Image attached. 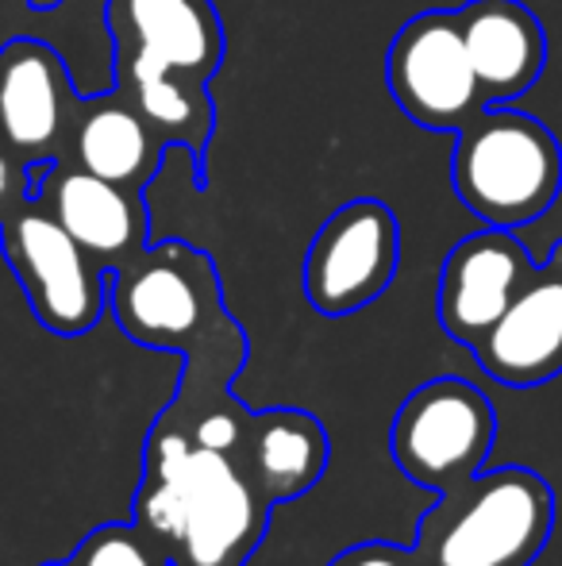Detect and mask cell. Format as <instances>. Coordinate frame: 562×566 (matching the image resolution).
<instances>
[{
	"instance_id": "obj_1",
	"label": "cell",
	"mask_w": 562,
	"mask_h": 566,
	"mask_svg": "<svg viewBox=\"0 0 562 566\" xmlns=\"http://www.w3.org/2000/svg\"><path fill=\"white\" fill-rule=\"evenodd\" d=\"M116 90L166 147L201 163L216 132L209 82L224 66V20L212 0H108Z\"/></svg>"
},
{
	"instance_id": "obj_2",
	"label": "cell",
	"mask_w": 562,
	"mask_h": 566,
	"mask_svg": "<svg viewBox=\"0 0 562 566\" xmlns=\"http://www.w3.org/2000/svg\"><path fill=\"white\" fill-rule=\"evenodd\" d=\"M139 524L178 552L181 566H240L266 528L255 485L227 451L197 448L185 432H158L147 448Z\"/></svg>"
},
{
	"instance_id": "obj_3",
	"label": "cell",
	"mask_w": 562,
	"mask_h": 566,
	"mask_svg": "<svg viewBox=\"0 0 562 566\" xmlns=\"http://www.w3.org/2000/svg\"><path fill=\"white\" fill-rule=\"evenodd\" d=\"M108 308L128 339L181 350L185 378L209 366L227 381L243 363V332L224 308L216 266L181 239L147 247L108 270Z\"/></svg>"
},
{
	"instance_id": "obj_4",
	"label": "cell",
	"mask_w": 562,
	"mask_h": 566,
	"mask_svg": "<svg viewBox=\"0 0 562 566\" xmlns=\"http://www.w3.org/2000/svg\"><path fill=\"white\" fill-rule=\"evenodd\" d=\"M555 528V497L528 467L478 470L439 493L416 528L421 566H532Z\"/></svg>"
},
{
	"instance_id": "obj_5",
	"label": "cell",
	"mask_w": 562,
	"mask_h": 566,
	"mask_svg": "<svg viewBox=\"0 0 562 566\" xmlns=\"http://www.w3.org/2000/svg\"><path fill=\"white\" fill-rule=\"evenodd\" d=\"M455 197L489 228H524L562 193V143L543 119L486 105L455 132Z\"/></svg>"
},
{
	"instance_id": "obj_6",
	"label": "cell",
	"mask_w": 562,
	"mask_h": 566,
	"mask_svg": "<svg viewBox=\"0 0 562 566\" xmlns=\"http://www.w3.org/2000/svg\"><path fill=\"white\" fill-rule=\"evenodd\" d=\"M0 251L46 332L85 336L97 328L108 308V270L46 212L39 197L28 193L0 212Z\"/></svg>"
},
{
	"instance_id": "obj_7",
	"label": "cell",
	"mask_w": 562,
	"mask_h": 566,
	"mask_svg": "<svg viewBox=\"0 0 562 566\" xmlns=\"http://www.w3.org/2000/svg\"><path fill=\"white\" fill-rule=\"evenodd\" d=\"M494 440V405L466 378H432L416 386L390 428V451L401 474L432 493L478 474Z\"/></svg>"
},
{
	"instance_id": "obj_8",
	"label": "cell",
	"mask_w": 562,
	"mask_h": 566,
	"mask_svg": "<svg viewBox=\"0 0 562 566\" xmlns=\"http://www.w3.org/2000/svg\"><path fill=\"white\" fill-rule=\"evenodd\" d=\"M393 105L424 132L455 135L489 105L470 66L455 8H427L401 23L385 54Z\"/></svg>"
},
{
	"instance_id": "obj_9",
	"label": "cell",
	"mask_w": 562,
	"mask_h": 566,
	"mask_svg": "<svg viewBox=\"0 0 562 566\" xmlns=\"http://www.w3.org/2000/svg\"><path fill=\"white\" fill-rule=\"evenodd\" d=\"M401 266V224L390 205L359 197L320 224L305 251L300 290L320 316H351L374 305Z\"/></svg>"
},
{
	"instance_id": "obj_10",
	"label": "cell",
	"mask_w": 562,
	"mask_h": 566,
	"mask_svg": "<svg viewBox=\"0 0 562 566\" xmlns=\"http://www.w3.org/2000/svg\"><path fill=\"white\" fill-rule=\"evenodd\" d=\"M82 93L54 46L8 39L0 46V143L28 170L62 158Z\"/></svg>"
},
{
	"instance_id": "obj_11",
	"label": "cell",
	"mask_w": 562,
	"mask_h": 566,
	"mask_svg": "<svg viewBox=\"0 0 562 566\" xmlns=\"http://www.w3.org/2000/svg\"><path fill=\"white\" fill-rule=\"evenodd\" d=\"M536 262L509 228H481L458 239L443 259L439 324L455 343L474 347L512 305Z\"/></svg>"
},
{
	"instance_id": "obj_12",
	"label": "cell",
	"mask_w": 562,
	"mask_h": 566,
	"mask_svg": "<svg viewBox=\"0 0 562 566\" xmlns=\"http://www.w3.org/2000/svg\"><path fill=\"white\" fill-rule=\"evenodd\" d=\"M31 197H39L105 270L124 266L150 247L142 193L97 178L66 158L31 170Z\"/></svg>"
},
{
	"instance_id": "obj_13",
	"label": "cell",
	"mask_w": 562,
	"mask_h": 566,
	"mask_svg": "<svg viewBox=\"0 0 562 566\" xmlns=\"http://www.w3.org/2000/svg\"><path fill=\"white\" fill-rule=\"evenodd\" d=\"M470 350L489 378L512 389L543 386L562 374V266L551 254Z\"/></svg>"
},
{
	"instance_id": "obj_14",
	"label": "cell",
	"mask_w": 562,
	"mask_h": 566,
	"mask_svg": "<svg viewBox=\"0 0 562 566\" xmlns=\"http://www.w3.org/2000/svg\"><path fill=\"white\" fill-rule=\"evenodd\" d=\"M455 15L489 105H512L540 82L548 35L532 8L520 0H466Z\"/></svg>"
},
{
	"instance_id": "obj_15",
	"label": "cell",
	"mask_w": 562,
	"mask_h": 566,
	"mask_svg": "<svg viewBox=\"0 0 562 566\" xmlns=\"http://www.w3.org/2000/svg\"><path fill=\"white\" fill-rule=\"evenodd\" d=\"M166 150L170 147L158 139L155 127L113 85L108 93L77 101L74 127H70L62 158L97 174V178L142 193L147 181L158 174V166H162Z\"/></svg>"
},
{
	"instance_id": "obj_16",
	"label": "cell",
	"mask_w": 562,
	"mask_h": 566,
	"mask_svg": "<svg viewBox=\"0 0 562 566\" xmlns=\"http://www.w3.org/2000/svg\"><path fill=\"white\" fill-rule=\"evenodd\" d=\"M240 448L247 454V482L266 505L308 493L328 467L324 424L300 409H274L251 417Z\"/></svg>"
},
{
	"instance_id": "obj_17",
	"label": "cell",
	"mask_w": 562,
	"mask_h": 566,
	"mask_svg": "<svg viewBox=\"0 0 562 566\" xmlns=\"http://www.w3.org/2000/svg\"><path fill=\"white\" fill-rule=\"evenodd\" d=\"M70 566H155V559H150L147 544H142L136 528L108 524V528H97L77 547Z\"/></svg>"
},
{
	"instance_id": "obj_18",
	"label": "cell",
	"mask_w": 562,
	"mask_h": 566,
	"mask_svg": "<svg viewBox=\"0 0 562 566\" xmlns=\"http://www.w3.org/2000/svg\"><path fill=\"white\" fill-rule=\"evenodd\" d=\"M243 428H247V420L232 409L204 412L193 428V443L197 448H209V451H235L243 440Z\"/></svg>"
},
{
	"instance_id": "obj_19",
	"label": "cell",
	"mask_w": 562,
	"mask_h": 566,
	"mask_svg": "<svg viewBox=\"0 0 562 566\" xmlns=\"http://www.w3.org/2000/svg\"><path fill=\"white\" fill-rule=\"evenodd\" d=\"M328 566H421L413 547L397 544H354L343 555H336Z\"/></svg>"
},
{
	"instance_id": "obj_20",
	"label": "cell",
	"mask_w": 562,
	"mask_h": 566,
	"mask_svg": "<svg viewBox=\"0 0 562 566\" xmlns=\"http://www.w3.org/2000/svg\"><path fill=\"white\" fill-rule=\"evenodd\" d=\"M28 193H31V170L0 143V212L12 209Z\"/></svg>"
},
{
	"instance_id": "obj_21",
	"label": "cell",
	"mask_w": 562,
	"mask_h": 566,
	"mask_svg": "<svg viewBox=\"0 0 562 566\" xmlns=\"http://www.w3.org/2000/svg\"><path fill=\"white\" fill-rule=\"evenodd\" d=\"M62 0H28L31 12H51V8H59Z\"/></svg>"
},
{
	"instance_id": "obj_22",
	"label": "cell",
	"mask_w": 562,
	"mask_h": 566,
	"mask_svg": "<svg viewBox=\"0 0 562 566\" xmlns=\"http://www.w3.org/2000/svg\"><path fill=\"white\" fill-rule=\"evenodd\" d=\"M551 259H555V262H559V266H562V239H559V243H555V247H551Z\"/></svg>"
}]
</instances>
